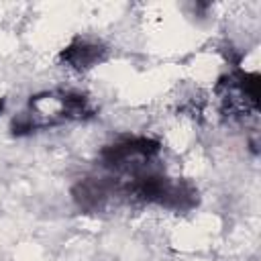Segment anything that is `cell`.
<instances>
[{"label": "cell", "instance_id": "cell-1", "mask_svg": "<svg viewBox=\"0 0 261 261\" xmlns=\"http://www.w3.org/2000/svg\"><path fill=\"white\" fill-rule=\"evenodd\" d=\"M104 57H106V49L100 43H92V41H84V39L71 43L61 53V59L69 67L80 69V71H86V69L98 65L100 61H104Z\"/></svg>", "mask_w": 261, "mask_h": 261}]
</instances>
